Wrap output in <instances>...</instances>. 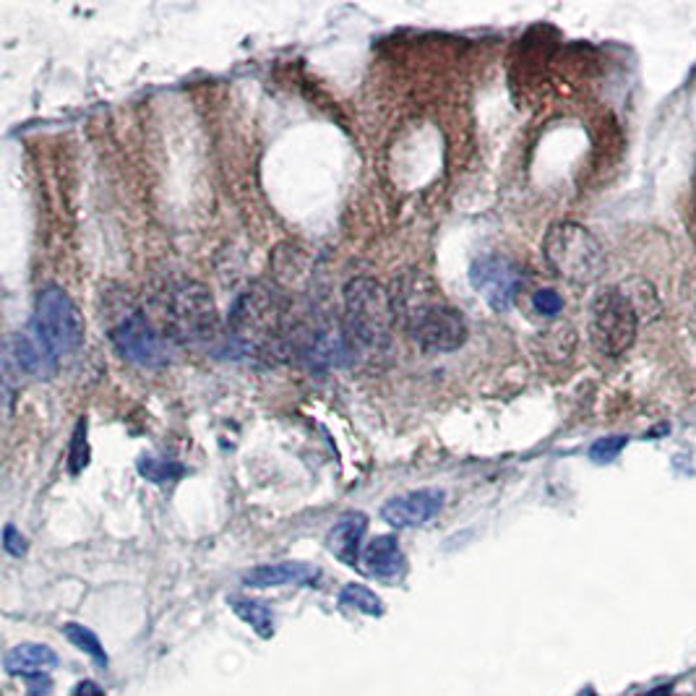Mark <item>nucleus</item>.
Returning a JSON list of instances; mask_svg holds the SVG:
<instances>
[{
	"instance_id": "ddd939ff",
	"label": "nucleus",
	"mask_w": 696,
	"mask_h": 696,
	"mask_svg": "<svg viewBox=\"0 0 696 696\" xmlns=\"http://www.w3.org/2000/svg\"><path fill=\"white\" fill-rule=\"evenodd\" d=\"M365 571L376 579L402 577L407 569V558L402 553V545L394 535H378L363 551Z\"/></svg>"
},
{
	"instance_id": "6ab92c4d",
	"label": "nucleus",
	"mask_w": 696,
	"mask_h": 696,
	"mask_svg": "<svg viewBox=\"0 0 696 696\" xmlns=\"http://www.w3.org/2000/svg\"><path fill=\"white\" fill-rule=\"evenodd\" d=\"M63 634L68 637V642L73 644V647H79L81 652H87L89 657H92L94 663L100 665V668H105L107 665V652L105 647H102V642L97 639V634H94L92 629H87V626L81 624H66L63 626Z\"/></svg>"
},
{
	"instance_id": "4468645a",
	"label": "nucleus",
	"mask_w": 696,
	"mask_h": 696,
	"mask_svg": "<svg viewBox=\"0 0 696 696\" xmlns=\"http://www.w3.org/2000/svg\"><path fill=\"white\" fill-rule=\"evenodd\" d=\"M58 665V652L47 644L37 642H24L16 644L3 657V668H6L8 676H45L47 670H53Z\"/></svg>"
},
{
	"instance_id": "a878e982",
	"label": "nucleus",
	"mask_w": 696,
	"mask_h": 696,
	"mask_svg": "<svg viewBox=\"0 0 696 696\" xmlns=\"http://www.w3.org/2000/svg\"><path fill=\"white\" fill-rule=\"evenodd\" d=\"M582 694H584V696H595V691L590 689V691H582Z\"/></svg>"
},
{
	"instance_id": "1a4fd4ad",
	"label": "nucleus",
	"mask_w": 696,
	"mask_h": 696,
	"mask_svg": "<svg viewBox=\"0 0 696 696\" xmlns=\"http://www.w3.org/2000/svg\"><path fill=\"white\" fill-rule=\"evenodd\" d=\"M110 342L123 360L144 368H160L167 363V345L141 311H133L110 329Z\"/></svg>"
},
{
	"instance_id": "393cba45",
	"label": "nucleus",
	"mask_w": 696,
	"mask_h": 696,
	"mask_svg": "<svg viewBox=\"0 0 696 696\" xmlns=\"http://www.w3.org/2000/svg\"><path fill=\"white\" fill-rule=\"evenodd\" d=\"M670 691H673V686H660V689L650 691V694H647V696H668Z\"/></svg>"
},
{
	"instance_id": "f3484780",
	"label": "nucleus",
	"mask_w": 696,
	"mask_h": 696,
	"mask_svg": "<svg viewBox=\"0 0 696 696\" xmlns=\"http://www.w3.org/2000/svg\"><path fill=\"white\" fill-rule=\"evenodd\" d=\"M139 467V475L144 480L154 485H165V483H175L186 475V467L175 459H160V457H141L136 462Z\"/></svg>"
},
{
	"instance_id": "9b49d317",
	"label": "nucleus",
	"mask_w": 696,
	"mask_h": 696,
	"mask_svg": "<svg viewBox=\"0 0 696 696\" xmlns=\"http://www.w3.org/2000/svg\"><path fill=\"white\" fill-rule=\"evenodd\" d=\"M6 363H14L19 373L32 378H53L58 371V355L45 345V339L29 326L27 332H16L6 342Z\"/></svg>"
},
{
	"instance_id": "5701e85b",
	"label": "nucleus",
	"mask_w": 696,
	"mask_h": 696,
	"mask_svg": "<svg viewBox=\"0 0 696 696\" xmlns=\"http://www.w3.org/2000/svg\"><path fill=\"white\" fill-rule=\"evenodd\" d=\"M3 548H6V553H11V556L21 558V556H27L29 543H27V537L21 535L14 524H6V530H3Z\"/></svg>"
},
{
	"instance_id": "4be33fe9",
	"label": "nucleus",
	"mask_w": 696,
	"mask_h": 696,
	"mask_svg": "<svg viewBox=\"0 0 696 696\" xmlns=\"http://www.w3.org/2000/svg\"><path fill=\"white\" fill-rule=\"evenodd\" d=\"M626 446V438L624 436H613V438H600V441H595L590 449V457L595 459V462H610V459L618 457V451Z\"/></svg>"
},
{
	"instance_id": "f8f14e48",
	"label": "nucleus",
	"mask_w": 696,
	"mask_h": 696,
	"mask_svg": "<svg viewBox=\"0 0 696 696\" xmlns=\"http://www.w3.org/2000/svg\"><path fill=\"white\" fill-rule=\"evenodd\" d=\"M365 532H368V517L363 511H347L326 535V548L345 566H358Z\"/></svg>"
},
{
	"instance_id": "0eeeda50",
	"label": "nucleus",
	"mask_w": 696,
	"mask_h": 696,
	"mask_svg": "<svg viewBox=\"0 0 696 696\" xmlns=\"http://www.w3.org/2000/svg\"><path fill=\"white\" fill-rule=\"evenodd\" d=\"M167 324L178 342L186 345L212 342L219 332V311L212 292L199 282H183L175 287L167 305Z\"/></svg>"
},
{
	"instance_id": "7ed1b4c3",
	"label": "nucleus",
	"mask_w": 696,
	"mask_h": 696,
	"mask_svg": "<svg viewBox=\"0 0 696 696\" xmlns=\"http://www.w3.org/2000/svg\"><path fill=\"white\" fill-rule=\"evenodd\" d=\"M345 319L352 339L371 350H384L397 324L394 295L371 277L350 279L345 285Z\"/></svg>"
},
{
	"instance_id": "39448f33",
	"label": "nucleus",
	"mask_w": 696,
	"mask_h": 696,
	"mask_svg": "<svg viewBox=\"0 0 696 696\" xmlns=\"http://www.w3.org/2000/svg\"><path fill=\"white\" fill-rule=\"evenodd\" d=\"M639 311L624 287H605L592 298L590 339L605 358H621L637 339Z\"/></svg>"
},
{
	"instance_id": "f257e3e1",
	"label": "nucleus",
	"mask_w": 696,
	"mask_h": 696,
	"mask_svg": "<svg viewBox=\"0 0 696 696\" xmlns=\"http://www.w3.org/2000/svg\"><path fill=\"white\" fill-rule=\"evenodd\" d=\"M397 319H402L412 342L425 352H454L467 342L464 316L438 298V290L420 274L402 279L399 292H392Z\"/></svg>"
},
{
	"instance_id": "20e7f679",
	"label": "nucleus",
	"mask_w": 696,
	"mask_h": 696,
	"mask_svg": "<svg viewBox=\"0 0 696 696\" xmlns=\"http://www.w3.org/2000/svg\"><path fill=\"white\" fill-rule=\"evenodd\" d=\"M543 256L553 272L571 285H592L605 272L600 240L577 222H556L543 240Z\"/></svg>"
},
{
	"instance_id": "423d86ee",
	"label": "nucleus",
	"mask_w": 696,
	"mask_h": 696,
	"mask_svg": "<svg viewBox=\"0 0 696 696\" xmlns=\"http://www.w3.org/2000/svg\"><path fill=\"white\" fill-rule=\"evenodd\" d=\"M32 329L45 339V345L55 355H68L84 345L87 324L81 316L79 305L60 285H47L37 292L34 300Z\"/></svg>"
},
{
	"instance_id": "2eb2a0df",
	"label": "nucleus",
	"mask_w": 696,
	"mask_h": 696,
	"mask_svg": "<svg viewBox=\"0 0 696 696\" xmlns=\"http://www.w3.org/2000/svg\"><path fill=\"white\" fill-rule=\"evenodd\" d=\"M319 577V571L311 566L298 564V561H285V564H266L256 566L243 577L246 587H282V584H308Z\"/></svg>"
},
{
	"instance_id": "dca6fc26",
	"label": "nucleus",
	"mask_w": 696,
	"mask_h": 696,
	"mask_svg": "<svg viewBox=\"0 0 696 696\" xmlns=\"http://www.w3.org/2000/svg\"><path fill=\"white\" fill-rule=\"evenodd\" d=\"M227 603H230L232 613H235L243 624L251 626L261 639L274 637V613L269 610V605L259 603V600H251V597H230Z\"/></svg>"
},
{
	"instance_id": "412c9836",
	"label": "nucleus",
	"mask_w": 696,
	"mask_h": 696,
	"mask_svg": "<svg viewBox=\"0 0 696 696\" xmlns=\"http://www.w3.org/2000/svg\"><path fill=\"white\" fill-rule=\"evenodd\" d=\"M532 308L545 319H556L558 313L564 311V298L556 290H537L532 295Z\"/></svg>"
},
{
	"instance_id": "9d476101",
	"label": "nucleus",
	"mask_w": 696,
	"mask_h": 696,
	"mask_svg": "<svg viewBox=\"0 0 696 696\" xmlns=\"http://www.w3.org/2000/svg\"><path fill=\"white\" fill-rule=\"evenodd\" d=\"M446 493L438 488H420V491H410L405 496H397L392 501H386L381 509V517L386 524H392L397 530H407V527H420L428 524L438 511L444 509Z\"/></svg>"
},
{
	"instance_id": "b1692460",
	"label": "nucleus",
	"mask_w": 696,
	"mask_h": 696,
	"mask_svg": "<svg viewBox=\"0 0 696 696\" xmlns=\"http://www.w3.org/2000/svg\"><path fill=\"white\" fill-rule=\"evenodd\" d=\"M73 696H105V691L94 681H81L79 686H76V691H73Z\"/></svg>"
},
{
	"instance_id": "a211bd4d",
	"label": "nucleus",
	"mask_w": 696,
	"mask_h": 696,
	"mask_svg": "<svg viewBox=\"0 0 696 696\" xmlns=\"http://www.w3.org/2000/svg\"><path fill=\"white\" fill-rule=\"evenodd\" d=\"M339 603L345 608L358 610L365 616H384V600L373 590H368L365 584H345V590L339 592Z\"/></svg>"
},
{
	"instance_id": "f03ea898",
	"label": "nucleus",
	"mask_w": 696,
	"mask_h": 696,
	"mask_svg": "<svg viewBox=\"0 0 696 696\" xmlns=\"http://www.w3.org/2000/svg\"><path fill=\"white\" fill-rule=\"evenodd\" d=\"M230 334L243 352L279 355L287 342L282 295L266 285L248 287L232 305Z\"/></svg>"
},
{
	"instance_id": "aec40b11",
	"label": "nucleus",
	"mask_w": 696,
	"mask_h": 696,
	"mask_svg": "<svg viewBox=\"0 0 696 696\" xmlns=\"http://www.w3.org/2000/svg\"><path fill=\"white\" fill-rule=\"evenodd\" d=\"M87 433H89V420L81 415L76 428H73L71 449H68V472H71V475H79V472L89 464V457H92Z\"/></svg>"
},
{
	"instance_id": "6e6552de",
	"label": "nucleus",
	"mask_w": 696,
	"mask_h": 696,
	"mask_svg": "<svg viewBox=\"0 0 696 696\" xmlns=\"http://www.w3.org/2000/svg\"><path fill=\"white\" fill-rule=\"evenodd\" d=\"M524 274L506 256L488 253L470 266V285L496 313H506L522 290Z\"/></svg>"
}]
</instances>
